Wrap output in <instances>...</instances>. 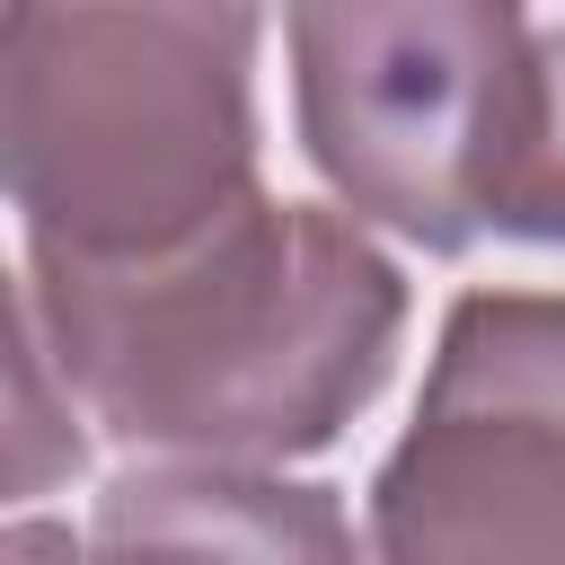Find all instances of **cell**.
I'll use <instances>...</instances> for the list:
<instances>
[{
    "label": "cell",
    "instance_id": "5b68a950",
    "mask_svg": "<svg viewBox=\"0 0 565 565\" xmlns=\"http://www.w3.org/2000/svg\"><path fill=\"white\" fill-rule=\"evenodd\" d=\"M88 565H371L335 486L141 459L88 503Z\"/></svg>",
    "mask_w": 565,
    "mask_h": 565
},
{
    "label": "cell",
    "instance_id": "7a4b0ae2",
    "mask_svg": "<svg viewBox=\"0 0 565 565\" xmlns=\"http://www.w3.org/2000/svg\"><path fill=\"white\" fill-rule=\"evenodd\" d=\"M256 9H9L0 168L18 256L150 265L247 212Z\"/></svg>",
    "mask_w": 565,
    "mask_h": 565
},
{
    "label": "cell",
    "instance_id": "6da1fadb",
    "mask_svg": "<svg viewBox=\"0 0 565 565\" xmlns=\"http://www.w3.org/2000/svg\"><path fill=\"white\" fill-rule=\"evenodd\" d=\"M18 309L97 433L185 468L327 450L406 344L397 256L353 212L282 194L150 265L18 256Z\"/></svg>",
    "mask_w": 565,
    "mask_h": 565
},
{
    "label": "cell",
    "instance_id": "52a82bcc",
    "mask_svg": "<svg viewBox=\"0 0 565 565\" xmlns=\"http://www.w3.org/2000/svg\"><path fill=\"white\" fill-rule=\"evenodd\" d=\"M0 565H88V530H71V521H9V539H0Z\"/></svg>",
    "mask_w": 565,
    "mask_h": 565
},
{
    "label": "cell",
    "instance_id": "277c9868",
    "mask_svg": "<svg viewBox=\"0 0 565 565\" xmlns=\"http://www.w3.org/2000/svg\"><path fill=\"white\" fill-rule=\"evenodd\" d=\"M362 539L371 565H565V291L450 300Z\"/></svg>",
    "mask_w": 565,
    "mask_h": 565
},
{
    "label": "cell",
    "instance_id": "3957f363",
    "mask_svg": "<svg viewBox=\"0 0 565 565\" xmlns=\"http://www.w3.org/2000/svg\"><path fill=\"white\" fill-rule=\"evenodd\" d=\"M291 124L335 212L424 256L477 238L556 247L565 212V79L556 26L486 0L300 9Z\"/></svg>",
    "mask_w": 565,
    "mask_h": 565
},
{
    "label": "cell",
    "instance_id": "8992f818",
    "mask_svg": "<svg viewBox=\"0 0 565 565\" xmlns=\"http://www.w3.org/2000/svg\"><path fill=\"white\" fill-rule=\"evenodd\" d=\"M79 424H88V406L71 397V380L44 353L35 318L18 309V362H9V494L18 503H35L62 477H79V459H88V433Z\"/></svg>",
    "mask_w": 565,
    "mask_h": 565
},
{
    "label": "cell",
    "instance_id": "ba28073f",
    "mask_svg": "<svg viewBox=\"0 0 565 565\" xmlns=\"http://www.w3.org/2000/svg\"><path fill=\"white\" fill-rule=\"evenodd\" d=\"M556 79H565V18H556ZM556 247H565V212H556Z\"/></svg>",
    "mask_w": 565,
    "mask_h": 565
}]
</instances>
